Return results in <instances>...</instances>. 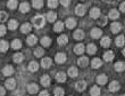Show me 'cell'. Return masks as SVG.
I'll return each instance as SVG.
<instances>
[{
    "mask_svg": "<svg viewBox=\"0 0 125 96\" xmlns=\"http://www.w3.org/2000/svg\"><path fill=\"white\" fill-rule=\"evenodd\" d=\"M33 25L36 27V29H40V27H42L43 25H44V23H46V20H44V17L42 16V15H36V16L33 17Z\"/></svg>",
    "mask_w": 125,
    "mask_h": 96,
    "instance_id": "1",
    "label": "cell"
},
{
    "mask_svg": "<svg viewBox=\"0 0 125 96\" xmlns=\"http://www.w3.org/2000/svg\"><path fill=\"white\" fill-rule=\"evenodd\" d=\"M114 57H115V54H114V52H112V50H108V52H106V53L104 54V60H105L106 62L113 61Z\"/></svg>",
    "mask_w": 125,
    "mask_h": 96,
    "instance_id": "2",
    "label": "cell"
},
{
    "mask_svg": "<svg viewBox=\"0 0 125 96\" xmlns=\"http://www.w3.org/2000/svg\"><path fill=\"white\" fill-rule=\"evenodd\" d=\"M6 87L8 88V89L13 90L15 87H16V81H15V79H13V78H10V79H7L6 80Z\"/></svg>",
    "mask_w": 125,
    "mask_h": 96,
    "instance_id": "3",
    "label": "cell"
},
{
    "mask_svg": "<svg viewBox=\"0 0 125 96\" xmlns=\"http://www.w3.org/2000/svg\"><path fill=\"white\" fill-rule=\"evenodd\" d=\"M75 88L79 90V92H83V90L86 88V82L83 81V80H80V81H77V82L75 83Z\"/></svg>",
    "mask_w": 125,
    "mask_h": 96,
    "instance_id": "4",
    "label": "cell"
},
{
    "mask_svg": "<svg viewBox=\"0 0 125 96\" xmlns=\"http://www.w3.org/2000/svg\"><path fill=\"white\" fill-rule=\"evenodd\" d=\"M75 13H76V15H79V16H83V15L85 14V6L77 5L75 8Z\"/></svg>",
    "mask_w": 125,
    "mask_h": 96,
    "instance_id": "5",
    "label": "cell"
},
{
    "mask_svg": "<svg viewBox=\"0 0 125 96\" xmlns=\"http://www.w3.org/2000/svg\"><path fill=\"white\" fill-rule=\"evenodd\" d=\"M110 29H112L113 33H118L119 31L122 30V25L119 23H117V22H114V23H112V25H110Z\"/></svg>",
    "mask_w": 125,
    "mask_h": 96,
    "instance_id": "6",
    "label": "cell"
},
{
    "mask_svg": "<svg viewBox=\"0 0 125 96\" xmlns=\"http://www.w3.org/2000/svg\"><path fill=\"white\" fill-rule=\"evenodd\" d=\"M91 37H92L93 39H98V38H100L102 34V31L100 30V29H97V27H94V29H92V31H91Z\"/></svg>",
    "mask_w": 125,
    "mask_h": 96,
    "instance_id": "7",
    "label": "cell"
},
{
    "mask_svg": "<svg viewBox=\"0 0 125 96\" xmlns=\"http://www.w3.org/2000/svg\"><path fill=\"white\" fill-rule=\"evenodd\" d=\"M2 73L5 74V76H11L14 73V68L11 65H6L5 68L2 69Z\"/></svg>",
    "mask_w": 125,
    "mask_h": 96,
    "instance_id": "8",
    "label": "cell"
},
{
    "mask_svg": "<svg viewBox=\"0 0 125 96\" xmlns=\"http://www.w3.org/2000/svg\"><path fill=\"white\" fill-rule=\"evenodd\" d=\"M55 61H56L57 63H59V64L64 63V62L66 61V55L64 53H58L56 55V57H55Z\"/></svg>",
    "mask_w": 125,
    "mask_h": 96,
    "instance_id": "9",
    "label": "cell"
},
{
    "mask_svg": "<svg viewBox=\"0 0 125 96\" xmlns=\"http://www.w3.org/2000/svg\"><path fill=\"white\" fill-rule=\"evenodd\" d=\"M90 16L92 17V18H99L100 17V9L97 8V7L92 8V9L90 10Z\"/></svg>",
    "mask_w": 125,
    "mask_h": 96,
    "instance_id": "10",
    "label": "cell"
},
{
    "mask_svg": "<svg viewBox=\"0 0 125 96\" xmlns=\"http://www.w3.org/2000/svg\"><path fill=\"white\" fill-rule=\"evenodd\" d=\"M74 53L77 54V55H81V54L84 53V46H83V43H77L74 47Z\"/></svg>",
    "mask_w": 125,
    "mask_h": 96,
    "instance_id": "11",
    "label": "cell"
},
{
    "mask_svg": "<svg viewBox=\"0 0 125 96\" xmlns=\"http://www.w3.org/2000/svg\"><path fill=\"white\" fill-rule=\"evenodd\" d=\"M109 90L110 92H117V90H119V83L117 82V81H112V82L109 83Z\"/></svg>",
    "mask_w": 125,
    "mask_h": 96,
    "instance_id": "12",
    "label": "cell"
},
{
    "mask_svg": "<svg viewBox=\"0 0 125 96\" xmlns=\"http://www.w3.org/2000/svg\"><path fill=\"white\" fill-rule=\"evenodd\" d=\"M27 90H29V93H31V94H35V93H38L39 87H38L36 83H30V85L27 86Z\"/></svg>",
    "mask_w": 125,
    "mask_h": 96,
    "instance_id": "13",
    "label": "cell"
},
{
    "mask_svg": "<svg viewBox=\"0 0 125 96\" xmlns=\"http://www.w3.org/2000/svg\"><path fill=\"white\" fill-rule=\"evenodd\" d=\"M115 42H116V46L117 47H123L124 46V43H125V37L124 36H118L117 38H116Z\"/></svg>",
    "mask_w": 125,
    "mask_h": 96,
    "instance_id": "14",
    "label": "cell"
},
{
    "mask_svg": "<svg viewBox=\"0 0 125 96\" xmlns=\"http://www.w3.org/2000/svg\"><path fill=\"white\" fill-rule=\"evenodd\" d=\"M107 80H108V78H107L105 74H100V76L97 77V83H99V85H105V83H107Z\"/></svg>",
    "mask_w": 125,
    "mask_h": 96,
    "instance_id": "15",
    "label": "cell"
},
{
    "mask_svg": "<svg viewBox=\"0 0 125 96\" xmlns=\"http://www.w3.org/2000/svg\"><path fill=\"white\" fill-rule=\"evenodd\" d=\"M32 30V25L30 23H24L22 27H21V31L23 33H29L30 31Z\"/></svg>",
    "mask_w": 125,
    "mask_h": 96,
    "instance_id": "16",
    "label": "cell"
},
{
    "mask_svg": "<svg viewBox=\"0 0 125 96\" xmlns=\"http://www.w3.org/2000/svg\"><path fill=\"white\" fill-rule=\"evenodd\" d=\"M41 65H42L44 69H48V68H50V65H51V58H49V57L42 58V61H41Z\"/></svg>",
    "mask_w": 125,
    "mask_h": 96,
    "instance_id": "17",
    "label": "cell"
},
{
    "mask_svg": "<svg viewBox=\"0 0 125 96\" xmlns=\"http://www.w3.org/2000/svg\"><path fill=\"white\" fill-rule=\"evenodd\" d=\"M36 37L34 36V34H31V36L27 37V39H26V42L27 45H30V46H33V45H35L36 43Z\"/></svg>",
    "mask_w": 125,
    "mask_h": 96,
    "instance_id": "18",
    "label": "cell"
},
{
    "mask_svg": "<svg viewBox=\"0 0 125 96\" xmlns=\"http://www.w3.org/2000/svg\"><path fill=\"white\" fill-rule=\"evenodd\" d=\"M24 60V55L21 53H16L14 55V62L15 63H22Z\"/></svg>",
    "mask_w": 125,
    "mask_h": 96,
    "instance_id": "19",
    "label": "cell"
},
{
    "mask_svg": "<svg viewBox=\"0 0 125 96\" xmlns=\"http://www.w3.org/2000/svg\"><path fill=\"white\" fill-rule=\"evenodd\" d=\"M102 65V62L101 60H99V58H93L92 62H91V66H92L93 69H98L100 66Z\"/></svg>",
    "mask_w": 125,
    "mask_h": 96,
    "instance_id": "20",
    "label": "cell"
},
{
    "mask_svg": "<svg viewBox=\"0 0 125 96\" xmlns=\"http://www.w3.org/2000/svg\"><path fill=\"white\" fill-rule=\"evenodd\" d=\"M77 63H79V65H80V66H82V68H84V66L88 65V63H89V60H88V57L82 56L81 58H79V61H77Z\"/></svg>",
    "mask_w": 125,
    "mask_h": 96,
    "instance_id": "21",
    "label": "cell"
},
{
    "mask_svg": "<svg viewBox=\"0 0 125 96\" xmlns=\"http://www.w3.org/2000/svg\"><path fill=\"white\" fill-rule=\"evenodd\" d=\"M90 95L91 96H99L100 95V89L98 86H92L90 89Z\"/></svg>",
    "mask_w": 125,
    "mask_h": 96,
    "instance_id": "22",
    "label": "cell"
},
{
    "mask_svg": "<svg viewBox=\"0 0 125 96\" xmlns=\"http://www.w3.org/2000/svg\"><path fill=\"white\" fill-rule=\"evenodd\" d=\"M56 80L58 82H65L66 80V74L64 72H58L56 74Z\"/></svg>",
    "mask_w": 125,
    "mask_h": 96,
    "instance_id": "23",
    "label": "cell"
},
{
    "mask_svg": "<svg viewBox=\"0 0 125 96\" xmlns=\"http://www.w3.org/2000/svg\"><path fill=\"white\" fill-rule=\"evenodd\" d=\"M20 10L22 13H27V12L30 10V5L27 2H22L20 5Z\"/></svg>",
    "mask_w": 125,
    "mask_h": 96,
    "instance_id": "24",
    "label": "cell"
},
{
    "mask_svg": "<svg viewBox=\"0 0 125 96\" xmlns=\"http://www.w3.org/2000/svg\"><path fill=\"white\" fill-rule=\"evenodd\" d=\"M66 27H68V29H74L76 27V21L74 18H68V20L66 21Z\"/></svg>",
    "mask_w": 125,
    "mask_h": 96,
    "instance_id": "25",
    "label": "cell"
},
{
    "mask_svg": "<svg viewBox=\"0 0 125 96\" xmlns=\"http://www.w3.org/2000/svg\"><path fill=\"white\" fill-rule=\"evenodd\" d=\"M17 6H18L17 0H9V1L7 2V7H8L9 9H16Z\"/></svg>",
    "mask_w": 125,
    "mask_h": 96,
    "instance_id": "26",
    "label": "cell"
},
{
    "mask_svg": "<svg viewBox=\"0 0 125 96\" xmlns=\"http://www.w3.org/2000/svg\"><path fill=\"white\" fill-rule=\"evenodd\" d=\"M86 50H88V53H89L90 55H92V54L97 53V47H95V45H93V43H89L88 47H86Z\"/></svg>",
    "mask_w": 125,
    "mask_h": 96,
    "instance_id": "27",
    "label": "cell"
},
{
    "mask_svg": "<svg viewBox=\"0 0 125 96\" xmlns=\"http://www.w3.org/2000/svg\"><path fill=\"white\" fill-rule=\"evenodd\" d=\"M115 70L117 71V72H122V71H124L125 70V63L124 62H117V63L115 64Z\"/></svg>",
    "mask_w": 125,
    "mask_h": 96,
    "instance_id": "28",
    "label": "cell"
},
{
    "mask_svg": "<svg viewBox=\"0 0 125 96\" xmlns=\"http://www.w3.org/2000/svg\"><path fill=\"white\" fill-rule=\"evenodd\" d=\"M57 41H58V43L59 45H66V43L68 42V38H67V36H65V34H62V36L57 39Z\"/></svg>",
    "mask_w": 125,
    "mask_h": 96,
    "instance_id": "29",
    "label": "cell"
},
{
    "mask_svg": "<svg viewBox=\"0 0 125 96\" xmlns=\"http://www.w3.org/2000/svg\"><path fill=\"white\" fill-rule=\"evenodd\" d=\"M50 81H51V79H50L49 76H43L42 78H41V83H42V86H44V87L49 86Z\"/></svg>",
    "mask_w": 125,
    "mask_h": 96,
    "instance_id": "30",
    "label": "cell"
},
{
    "mask_svg": "<svg viewBox=\"0 0 125 96\" xmlns=\"http://www.w3.org/2000/svg\"><path fill=\"white\" fill-rule=\"evenodd\" d=\"M11 47H13L14 49H20V48H22V41H21L20 39L13 40V42H11Z\"/></svg>",
    "mask_w": 125,
    "mask_h": 96,
    "instance_id": "31",
    "label": "cell"
},
{
    "mask_svg": "<svg viewBox=\"0 0 125 96\" xmlns=\"http://www.w3.org/2000/svg\"><path fill=\"white\" fill-rule=\"evenodd\" d=\"M68 76L69 77H72V78H75V77H77L79 76V71H77V69L76 68H69V70H68Z\"/></svg>",
    "mask_w": 125,
    "mask_h": 96,
    "instance_id": "32",
    "label": "cell"
},
{
    "mask_svg": "<svg viewBox=\"0 0 125 96\" xmlns=\"http://www.w3.org/2000/svg\"><path fill=\"white\" fill-rule=\"evenodd\" d=\"M74 38H75L76 40H82L83 38H84V32H83L82 30H76L75 32H74Z\"/></svg>",
    "mask_w": 125,
    "mask_h": 96,
    "instance_id": "33",
    "label": "cell"
},
{
    "mask_svg": "<svg viewBox=\"0 0 125 96\" xmlns=\"http://www.w3.org/2000/svg\"><path fill=\"white\" fill-rule=\"evenodd\" d=\"M41 43H42L43 47H49L51 45V39H50L49 37H43L42 39H41Z\"/></svg>",
    "mask_w": 125,
    "mask_h": 96,
    "instance_id": "34",
    "label": "cell"
},
{
    "mask_svg": "<svg viewBox=\"0 0 125 96\" xmlns=\"http://www.w3.org/2000/svg\"><path fill=\"white\" fill-rule=\"evenodd\" d=\"M110 43H112V40H110L109 37H105V38L101 39V46L102 47H109Z\"/></svg>",
    "mask_w": 125,
    "mask_h": 96,
    "instance_id": "35",
    "label": "cell"
},
{
    "mask_svg": "<svg viewBox=\"0 0 125 96\" xmlns=\"http://www.w3.org/2000/svg\"><path fill=\"white\" fill-rule=\"evenodd\" d=\"M8 42L7 41H5V40H1L0 41V52H2V53H5V52H7L8 50Z\"/></svg>",
    "mask_w": 125,
    "mask_h": 96,
    "instance_id": "36",
    "label": "cell"
},
{
    "mask_svg": "<svg viewBox=\"0 0 125 96\" xmlns=\"http://www.w3.org/2000/svg\"><path fill=\"white\" fill-rule=\"evenodd\" d=\"M38 69H39V64L36 63V62H34V61L29 64V70H30L31 72H35V71H38Z\"/></svg>",
    "mask_w": 125,
    "mask_h": 96,
    "instance_id": "37",
    "label": "cell"
},
{
    "mask_svg": "<svg viewBox=\"0 0 125 96\" xmlns=\"http://www.w3.org/2000/svg\"><path fill=\"white\" fill-rule=\"evenodd\" d=\"M62 29H64V23H62V22H56L55 27H53L55 32H62Z\"/></svg>",
    "mask_w": 125,
    "mask_h": 96,
    "instance_id": "38",
    "label": "cell"
},
{
    "mask_svg": "<svg viewBox=\"0 0 125 96\" xmlns=\"http://www.w3.org/2000/svg\"><path fill=\"white\" fill-rule=\"evenodd\" d=\"M118 17H119V13L116 9H112L109 12V18H110V20H116V18H118Z\"/></svg>",
    "mask_w": 125,
    "mask_h": 96,
    "instance_id": "39",
    "label": "cell"
},
{
    "mask_svg": "<svg viewBox=\"0 0 125 96\" xmlns=\"http://www.w3.org/2000/svg\"><path fill=\"white\" fill-rule=\"evenodd\" d=\"M17 27H18V23H17L16 20H10L8 22V27H9L10 30H16Z\"/></svg>",
    "mask_w": 125,
    "mask_h": 96,
    "instance_id": "40",
    "label": "cell"
},
{
    "mask_svg": "<svg viewBox=\"0 0 125 96\" xmlns=\"http://www.w3.org/2000/svg\"><path fill=\"white\" fill-rule=\"evenodd\" d=\"M56 18H57V15L55 12H49V13L47 14V20L49 21V22H55Z\"/></svg>",
    "mask_w": 125,
    "mask_h": 96,
    "instance_id": "41",
    "label": "cell"
},
{
    "mask_svg": "<svg viewBox=\"0 0 125 96\" xmlns=\"http://www.w3.org/2000/svg\"><path fill=\"white\" fill-rule=\"evenodd\" d=\"M43 0H33V7L34 8H42Z\"/></svg>",
    "mask_w": 125,
    "mask_h": 96,
    "instance_id": "42",
    "label": "cell"
},
{
    "mask_svg": "<svg viewBox=\"0 0 125 96\" xmlns=\"http://www.w3.org/2000/svg\"><path fill=\"white\" fill-rule=\"evenodd\" d=\"M34 55H35L36 57H41L43 55V49L42 48H40V47L35 48V50H34Z\"/></svg>",
    "mask_w": 125,
    "mask_h": 96,
    "instance_id": "43",
    "label": "cell"
},
{
    "mask_svg": "<svg viewBox=\"0 0 125 96\" xmlns=\"http://www.w3.org/2000/svg\"><path fill=\"white\" fill-rule=\"evenodd\" d=\"M48 6L50 8H56L58 6V0H49L48 1Z\"/></svg>",
    "mask_w": 125,
    "mask_h": 96,
    "instance_id": "44",
    "label": "cell"
},
{
    "mask_svg": "<svg viewBox=\"0 0 125 96\" xmlns=\"http://www.w3.org/2000/svg\"><path fill=\"white\" fill-rule=\"evenodd\" d=\"M55 96H64V89L60 87L55 88Z\"/></svg>",
    "mask_w": 125,
    "mask_h": 96,
    "instance_id": "45",
    "label": "cell"
},
{
    "mask_svg": "<svg viewBox=\"0 0 125 96\" xmlns=\"http://www.w3.org/2000/svg\"><path fill=\"white\" fill-rule=\"evenodd\" d=\"M7 17H8L7 13H5V12H0V22H5V21L7 20Z\"/></svg>",
    "mask_w": 125,
    "mask_h": 96,
    "instance_id": "46",
    "label": "cell"
},
{
    "mask_svg": "<svg viewBox=\"0 0 125 96\" xmlns=\"http://www.w3.org/2000/svg\"><path fill=\"white\" fill-rule=\"evenodd\" d=\"M6 34V27L3 25H0V37H2Z\"/></svg>",
    "mask_w": 125,
    "mask_h": 96,
    "instance_id": "47",
    "label": "cell"
},
{
    "mask_svg": "<svg viewBox=\"0 0 125 96\" xmlns=\"http://www.w3.org/2000/svg\"><path fill=\"white\" fill-rule=\"evenodd\" d=\"M106 23H107V17H106V16H102L101 20L99 21V24H100V25H106Z\"/></svg>",
    "mask_w": 125,
    "mask_h": 96,
    "instance_id": "48",
    "label": "cell"
},
{
    "mask_svg": "<svg viewBox=\"0 0 125 96\" xmlns=\"http://www.w3.org/2000/svg\"><path fill=\"white\" fill-rule=\"evenodd\" d=\"M59 1L62 6H65V7L69 6V3H71V0H59Z\"/></svg>",
    "mask_w": 125,
    "mask_h": 96,
    "instance_id": "49",
    "label": "cell"
},
{
    "mask_svg": "<svg viewBox=\"0 0 125 96\" xmlns=\"http://www.w3.org/2000/svg\"><path fill=\"white\" fill-rule=\"evenodd\" d=\"M119 10H121V12H123V13H125V1L119 5Z\"/></svg>",
    "mask_w": 125,
    "mask_h": 96,
    "instance_id": "50",
    "label": "cell"
},
{
    "mask_svg": "<svg viewBox=\"0 0 125 96\" xmlns=\"http://www.w3.org/2000/svg\"><path fill=\"white\" fill-rule=\"evenodd\" d=\"M5 94H6V89H5L3 87L0 86V96H3Z\"/></svg>",
    "mask_w": 125,
    "mask_h": 96,
    "instance_id": "51",
    "label": "cell"
},
{
    "mask_svg": "<svg viewBox=\"0 0 125 96\" xmlns=\"http://www.w3.org/2000/svg\"><path fill=\"white\" fill-rule=\"evenodd\" d=\"M39 96H49V94H48V92L43 90V92H41V93L39 94Z\"/></svg>",
    "mask_w": 125,
    "mask_h": 96,
    "instance_id": "52",
    "label": "cell"
},
{
    "mask_svg": "<svg viewBox=\"0 0 125 96\" xmlns=\"http://www.w3.org/2000/svg\"><path fill=\"white\" fill-rule=\"evenodd\" d=\"M102 1H105V2H110L112 0H102Z\"/></svg>",
    "mask_w": 125,
    "mask_h": 96,
    "instance_id": "53",
    "label": "cell"
},
{
    "mask_svg": "<svg viewBox=\"0 0 125 96\" xmlns=\"http://www.w3.org/2000/svg\"><path fill=\"white\" fill-rule=\"evenodd\" d=\"M123 55H124V56H125V48H124V49H123Z\"/></svg>",
    "mask_w": 125,
    "mask_h": 96,
    "instance_id": "54",
    "label": "cell"
},
{
    "mask_svg": "<svg viewBox=\"0 0 125 96\" xmlns=\"http://www.w3.org/2000/svg\"><path fill=\"white\" fill-rule=\"evenodd\" d=\"M122 96H125V95H122Z\"/></svg>",
    "mask_w": 125,
    "mask_h": 96,
    "instance_id": "55",
    "label": "cell"
}]
</instances>
